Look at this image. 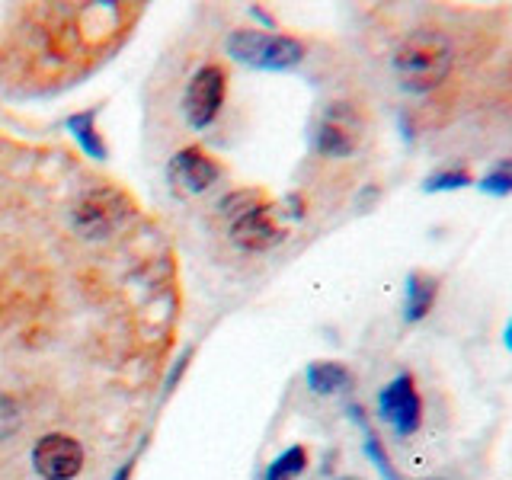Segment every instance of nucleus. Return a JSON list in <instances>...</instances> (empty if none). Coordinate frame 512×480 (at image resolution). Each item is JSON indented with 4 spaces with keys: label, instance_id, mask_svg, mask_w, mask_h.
Instances as JSON below:
<instances>
[{
    "label": "nucleus",
    "instance_id": "11",
    "mask_svg": "<svg viewBox=\"0 0 512 480\" xmlns=\"http://www.w3.org/2000/svg\"><path fill=\"white\" fill-rule=\"evenodd\" d=\"M304 468H308V448L292 445L266 468V480H295L304 474Z\"/></svg>",
    "mask_w": 512,
    "mask_h": 480
},
{
    "label": "nucleus",
    "instance_id": "9",
    "mask_svg": "<svg viewBox=\"0 0 512 480\" xmlns=\"http://www.w3.org/2000/svg\"><path fill=\"white\" fill-rule=\"evenodd\" d=\"M304 378H308V388L314 394H324V397L352 388V372L343 362H311Z\"/></svg>",
    "mask_w": 512,
    "mask_h": 480
},
{
    "label": "nucleus",
    "instance_id": "15",
    "mask_svg": "<svg viewBox=\"0 0 512 480\" xmlns=\"http://www.w3.org/2000/svg\"><path fill=\"white\" fill-rule=\"evenodd\" d=\"M365 452H368V458H372L375 464H378V471L388 477V480H404L397 471H394V464H391V458H388V452L381 448V442H378V436L375 432H368V439H365Z\"/></svg>",
    "mask_w": 512,
    "mask_h": 480
},
{
    "label": "nucleus",
    "instance_id": "1",
    "mask_svg": "<svg viewBox=\"0 0 512 480\" xmlns=\"http://www.w3.org/2000/svg\"><path fill=\"white\" fill-rule=\"evenodd\" d=\"M455 68V42L436 26H420L400 39L394 52V74L400 90L407 93H432L442 87Z\"/></svg>",
    "mask_w": 512,
    "mask_h": 480
},
{
    "label": "nucleus",
    "instance_id": "12",
    "mask_svg": "<svg viewBox=\"0 0 512 480\" xmlns=\"http://www.w3.org/2000/svg\"><path fill=\"white\" fill-rule=\"evenodd\" d=\"M474 186V173L468 167H445L426 176L423 192H455V189H468Z\"/></svg>",
    "mask_w": 512,
    "mask_h": 480
},
{
    "label": "nucleus",
    "instance_id": "4",
    "mask_svg": "<svg viewBox=\"0 0 512 480\" xmlns=\"http://www.w3.org/2000/svg\"><path fill=\"white\" fill-rule=\"evenodd\" d=\"M224 87H228V77L218 68V64H205L196 71V77L189 80L186 96H183V109L192 128H205L212 125L218 109L224 103Z\"/></svg>",
    "mask_w": 512,
    "mask_h": 480
},
{
    "label": "nucleus",
    "instance_id": "13",
    "mask_svg": "<svg viewBox=\"0 0 512 480\" xmlns=\"http://www.w3.org/2000/svg\"><path fill=\"white\" fill-rule=\"evenodd\" d=\"M68 128L77 135V141L84 144V151L90 157H96V160L106 157L103 141H100V135H96V128H93V112H80V116H71L68 119Z\"/></svg>",
    "mask_w": 512,
    "mask_h": 480
},
{
    "label": "nucleus",
    "instance_id": "16",
    "mask_svg": "<svg viewBox=\"0 0 512 480\" xmlns=\"http://www.w3.org/2000/svg\"><path fill=\"white\" fill-rule=\"evenodd\" d=\"M503 346L512 352V317L506 320V330H503Z\"/></svg>",
    "mask_w": 512,
    "mask_h": 480
},
{
    "label": "nucleus",
    "instance_id": "3",
    "mask_svg": "<svg viewBox=\"0 0 512 480\" xmlns=\"http://www.w3.org/2000/svg\"><path fill=\"white\" fill-rule=\"evenodd\" d=\"M359 138H362L359 112L349 103H330V109L317 125L314 148L324 157H349L359 148Z\"/></svg>",
    "mask_w": 512,
    "mask_h": 480
},
{
    "label": "nucleus",
    "instance_id": "6",
    "mask_svg": "<svg viewBox=\"0 0 512 480\" xmlns=\"http://www.w3.org/2000/svg\"><path fill=\"white\" fill-rule=\"evenodd\" d=\"M231 237L237 247L244 250H269L285 240V228L276 218V205L260 202L250 212H244L240 218L231 221Z\"/></svg>",
    "mask_w": 512,
    "mask_h": 480
},
{
    "label": "nucleus",
    "instance_id": "5",
    "mask_svg": "<svg viewBox=\"0 0 512 480\" xmlns=\"http://www.w3.org/2000/svg\"><path fill=\"white\" fill-rule=\"evenodd\" d=\"M32 464L45 480H71L84 468V448L77 439L52 432L32 448Z\"/></svg>",
    "mask_w": 512,
    "mask_h": 480
},
{
    "label": "nucleus",
    "instance_id": "17",
    "mask_svg": "<svg viewBox=\"0 0 512 480\" xmlns=\"http://www.w3.org/2000/svg\"><path fill=\"white\" fill-rule=\"evenodd\" d=\"M496 167H503V170H509V173H512V157H503V160H500V164H496Z\"/></svg>",
    "mask_w": 512,
    "mask_h": 480
},
{
    "label": "nucleus",
    "instance_id": "8",
    "mask_svg": "<svg viewBox=\"0 0 512 480\" xmlns=\"http://www.w3.org/2000/svg\"><path fill=\"white\" fill-rule=\"evenodd\" d=\"M442 292V282L436 276H429L423 269H413L404 285V320L407 324H420L429 317V311L436 308Z\"/></svg>",
    "mask_w": 512,
    "mask_h": 480
},
{
    "label": "nucleus",
    "instance_id": "7",
    "mask_svg": "<svg viewBox=\"0 0 512 480\" xmlns=\"http://www.w3.org/2000/svg\"><path fill=\"white\" fill-rule=\"evenodd\" d=\"M167 176L183 192H205L221 176V167L202 148H186L170 160Z\"/></svg>",
    "mask_w": 512,
    "mask_h": 480
},
{
    "label": "nucleus",
    "instance_id": "2",
    "mask_svg": "<svg viewBox=\"0 0 512 480\" xmlns=\"http://www.w3.org/2000/svg\"><path fill=\"white\" fill-rule=\"evenodd\" d=\"M228 55L240 64L260 71H288L301 64L304 42L282 32H256V29H237L228 39Z\"/></svg>",
    "mask_w": 512,
    "mask_h": 480
},
{
    "label": "nucleus",
    "instance_id": "14",
    "mask_svg": "<svg viewBox=\"0 0 512 480\" xmlns=\"http://www.w3.org/2000/svg\"><path fill=\"white\" fill-rule=\"evenodd\" d=\"M477 189L484 192V196H496V199L512 196V173L503 167H493L484 180H477Z\"/></svg>",
    "mask_w": 512,
    "mask_h": 480
},
{
    "label": "nucleus",
    "instance_id": "10",
    "mask_svg": "<svg viewBox=\"0 0 512 480\" xmlns=\"http://www.w3.org/2000/svg\"><path fill=\"white\" fill-rule=\"evenodd\" d=\"M416 391H420V388H416V375H413V372H400V375H394V378L378 391V407H375V410H378V420H381V423H388L391 416L397 413V407L404 404L407 397H413Z\"/></svg>",
    "mask_w": 512,
    "mask_h": 480
}]
</instances>
